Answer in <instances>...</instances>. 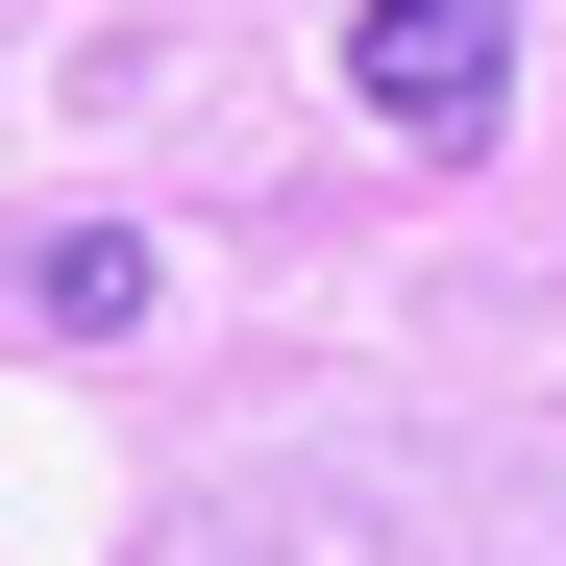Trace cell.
I'll return each mask as SVG.
<instances>
[{"label": "cell", "instance_id": "obj_1", "mask_svg": "<svg viewBox=\"0 0 566 566\" xmlns=\"http://www.w3.org/2000/svg\"><path fill=\"white\" fill-rule=\"evenodd\" d=\"M345 99L395 124V148H493V99H517V0H369V25H345Z\"/></svg>", "mask_w": 566, "mask_h": 566}, {"label": "cell", "instance_id": "obj_2", "mask_svg": "<svg viewBox=\"0 0 566 566\" xmlns=\"http://www.w3.org/2000/svg\"><path fill=\"white\" fill-rule=\"evenodd\" d=\"M25 296H50V321H74V345H124V321H148V247H124V222H74V247H50V271H25Z\"/></svg>", "mask_w": 566, "mask_h": 566}]
</instances>
